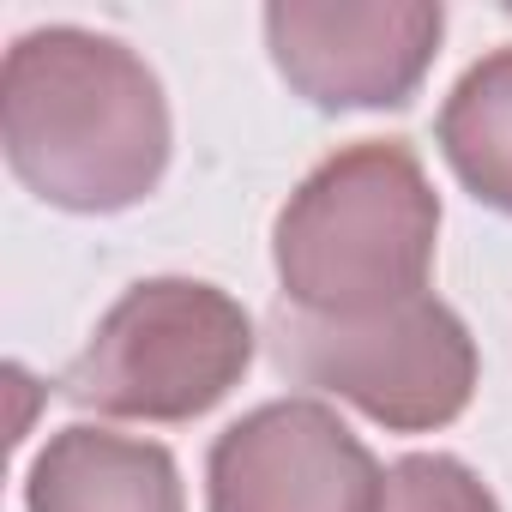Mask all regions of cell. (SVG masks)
<instances>
[{"instance_id": "obj_4", "label": "cell", "mask_w": 512, "mask_h": 512, "mask_svg": "<svg viewBox=\"0 0 512 512\" xmlns=\"http://www.w3.org/2000/svg\"><path fill=\"white\" fill-rule=\"evenodd\" d=\"M266 338L278 374L356 404L392 434H434L476 398V338L440 296H416L368 320L278 308Z\"/></svg>"}, {"instance_id": "obj_2", "label": "cell", "mask_w": 512, "mask_h": 512, "mask_svg": "<svg viewBox=\"0 0 512 512\" xmlns=\"http://www.w3.org/2000/svg\"><path fill=\"white\" fill-rule=\"evenodd\" d=\"M440 193L410 139H356L314 163L272 229L284 308L368 320L428 296Z\"/></svg>"}, {"instance_id": "obj_6", "label": "cell", "mask_w": 512, "mask_h": 512, "mask_svg": "<svg viewBox=\"0 0 512 512\" xmlns=\"http://www.w3.org/2000/svg\"><path fill=\"white\" fill-rule=\"evenodd\" d=\"M374 452L320 398H278L211 440L205 512H374Z\"/></svg>"}, {"instance_id": "obj_1", "label": "cell", "mask_w": 512, "mask_h": 512, "mask_svg": "<svg viewBox=\"0 0 512 512\" xmlns=\"http://www.w3.org/2000/svg\"><path fill=\"white\" fill-rule=\"evenodd\" d=\"M0 145L43 205L109 217L163 181L169 97L121 37L43 25L0 67Z\"/></svg>"}, {"instance_id": "obj_7", "label": "cell", "mask_w": 512, "mask_h": 512, "mask_svg": "<svg viewBox=\"0 0 512 512\" xmlns=\"http://www.w3.org/2000/svg\"><path fill=\"white\" fill-rule=\"evenodd\" d=\"M25 512H187L169 446L73 422L25 476Z\"/></svg>"}, {"instance_id": "obj_3", "label": "cell", "mask_w": 512, "mask_h": 512, "mask_svg": "<svg viewBox=\"0 0 512 512\" xmlns=\"http://www.w3.org/2000/svg\"><path fill=\"white\" fill-rule=\"evenodd\" d=\"M253 362L247 308L199 278L133 284L55 380L67 404L115 422H193L223 404Z\"/></svg>"}, {"instance_id": "obj_5", "label": "cell", "mask_w": 512, "mask_h": 512, "mask_svg": "<svg viewBox=\"0 0 512 512\" xmlns=\"http://www.w3.org/2000/svg\"><path fill=\"white\" fill-rule=\"evenodd\" d=\"M446 13L428 0H278L266 43L278 73L314 109H404L440 49Z\"/></svg>"}, {"instance_id": "obj_8", "label": "cell", "mask_w": 512, "mask_h": 512, "mask_svg": "<svg viewBox=\"0 0 512 512\" xmlns=\"http://www.w3.org/2000/svg\"><path fill=\"white\" fill-rule=\"evenodd\" d=\"M452 175L494 211L512 217V49L482 55L446 97L434 121Z\"/></svg>"}, {"instance_id": "obj_9", "label": "cell", "mask_w": 512, "mask_h": 512, "mask_svg": "<svg viewBox=\"0 0 512 512\" xmlns=\"http://www.w3.org/2000/svg\"><path fill=\"white\" fill-rule=\"evenodd\" d=\"M374 512H500L488 482L452 452H410L386 464Z\"/></svg>"}]
</instances>
